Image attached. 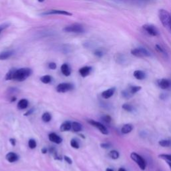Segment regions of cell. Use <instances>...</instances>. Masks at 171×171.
<instances>
[{"label": "cell", "instance_id": "6da1fadb", "mask_svg": "<svg viewBox=\"0 0 171 171\" xmlns=\"http://www.w3.org/2000/svg\"><path fill=\"white\" fill-rule=\"evenodd\" d=\"M32 70L28 68H23L20 69H16L13 75V79L19 82H22L26 80L28 77L31 76Z\"/></svg>", "mask_w": 171, "mask_h": 171}, {"label": "cell", "instance_id": "7a4b0ae2", "mask_svg": "<svg viewBox=\"0 0 171 171\" xmlns=\"http://www.w3.org/2000/svg\"><path fill=\"white\" fill-rule=\"evenodd\" d=\"M158 18L164 27H171V14L168 11L164 9H160L158 11Z\"/></svg>", "mask_w": 171, "mask_h": 171}, {"label": "cell", "instance_id": "3957f363", "mask_svg": "<svg viewBox=\"0 0 171 171\" xmlns=\"http://www.w3.org/2000/svg\"><path fill=\"white\" fill-rule=\"evenodd\" d=\"M130 158L134 161L136 163L138 164L140 168L144 170L146 169V167H147V163H146V160L142 157L141 156L137 154V153H132L131 154H130Z\"/></svg>", "mask_w": 171, "mask_h": 171}, {"label": "cell", "instance_id": "277c9868", "mask_svg": "<svg viewBox=\"0 0 171 171\" xmlns=\"http://www.w3.org/2000/svg\"><path fill=\"white\" fill-rule=\"evenodd\" d=\"M131 54L137 58H147L151 56L150 52L144 48H136L131 50Z\"/></svg>", "mask_w": 171, "mask_h": 171}, {"label": "cell", "instance_id": "5b68a950", "mask_svg": "<svg viewBox=\"0 0 171 171\" xmlns=\"http://www.w3.org/2000/svg\"><path fill=\"white\" fill-rule=\"evenodd\" d=\"M144 31L152 36H158L160 32L158 28L153 24H144L142 26Z\"/></svg>", "mask_w": 171, "mask_h": 171}, {"label": "cell", "instance_id": "8992f818", "mask_svg": "<svg viewBox=\"0 0 171 171\" xmlns=\"http://www.w3.org/2000/svg\"><path fill=\"white\" fill-rule=\"evenodd\" d=\"M64 31L66 32H73V33H82L84 29L81 25L78 23H74L72 25H70L66 27H65Z\"/></svg>", "mask_w": 171, "mask_h": 171}, {"label": "cell", "instance_id": "52a82bcc", "mask_svg": "<svg viewBox=\"0 0 171 171\" xmlns=\"http://www.w3.org/2000/svg\"><path fill=\"white\" fill-rule=\"evenodd\" d=\"M88 122L90 124L93 126L94 127L100 130V132H101L102 134H103L104 135L108 134V130L107 128L105 126L104 124H102V123H100L97 121H95V120H88Z\"/></svg>", "mask_w": 171, "mask_h": 171}, {"label": "cell", "instance_id": "ba28073f", "mask_svg": "<svg viewBox=\"0 0 171 171\" xmlns=\"http://www.w3.org/2000/svg\"><path fill=\"white\" fill-rule=\"evenodd\" d=\"M74 88V86L70 83H61L57 86L56 91L58 93H65Z\"/></svg>", "mask_w": 171, "mask_h": 171}, {"label": "cell", "instance_id": "9c48e42d", "mask_svg": "<svg viewBox=\"0 0 171 171\" xmlns=\"http://www.w3.org/2000/svg\"><path fill=\"white\" fill-rule=\"evenodd\" d=\"M157 85L160 88L163 90H167L171 87V81L168 79L162 78L158 80Z\"/></svg>", "mask_w": 171, "mask_h": 171}, {"label": "cell", "instance_id": "30bf717a", "mask_svg": "<svg viewBox=\"0 0 171 171\" xmlns=\"http://www.w3.org/2000/svg\"><path fill=\"white\" fill-rule=\"evenodd\" d=\"M48 138L50 141L54 142V143H56L57 144H61L62 142V138L60 137L59 135H58L57 134L54 133V132L50 133L48 135Z\"/></svg>", "mask_w": 171, "mask_h": 171}, {"label": "cell", "instance_id": "8fae6325", "mask_svg": "<svg viewBox=\"0 0 171 171\" xmlns=\"http://www.w3.org/2000/svg\"><path fill=\"white\" fill-rule=\"evenodd\" d=\"M51 14H58V15H64V16H72L71 13H69L66 11H64V10H49L47 12H45L44 15H51Z\"/></svg>", "mask_w": 171, "mask_h": 171}, {"label": "cell", "instance_id": "7c38bea8", "mask_svg": "<svg viewBox=\"0 0 171 171\" xmlns=\"http://www.w3.org/2000/svg\"><path fill=\"white\" fill-rule=\"evenodd\" d=\"M115 91H116V88L114 87L110 88L106 90H105V91H104L102 93L101 96H102V97L104 99H108L110 98H111L112 96L114 94Z\"/></svg>", "mask_w": 171, "mask_h": 171}, {"label": "cell", "instance_id": "4fadbf2b", "mask_svg": "<svg viewBox=\"0 0 171 171\" xmlns=\"http://www.w3.org/2000/svg\"><path fill=\"white\" fill-rule=\"evenodd\" d=\"M6 158L8 161L9 162V163H13L18 161V159H19L18 154H16L15 153H13V152H10V153H8L6 154Z\"/></svg>", "mask_w": 171, "mask_h": 171}, {"label": "cell", "instance_id": "5bb4252c", "mask_svg": "<svg viewBox=\"0 0 171 171\" xmlns=\"http://www.w3.org/2000/svg\"><path fill=\"white\" fill-rule=\"evenodd\" d=\"M92 71V68L90 66H84L82 67L80 69L79 72L80 74V75L83 77L85 78L88 76V75H90V72Z\"/></svg>", "mask_w": 171, "mask_h": 171}, {"label": "cell", "instance_id": "9a60e30c", "mask_svg": "<svg viewBox=\"0 0 171 171\" xmlns=\"http://www.w3.org/2000/svg\"><path fill=\"white\" fill-rule=\"evenodd\" d=\"M60 129L62 132L69 131V130L72 129V123L69 121L64 122L60 126Z\"/></svg>", "mask_w": 171, "mask_h": 171}, {"label": "cell", "instance_id": "2e32d148", "mask_svg": "<svg viewBox=\"0 0 171 171\" xmlns=\"http://www.w3.org/2000/svg\"><path fill=\"white\" fill-rule=\"evenodd\" d=\"M28 104H29V102H28V100H26V99H21L19 100V101L18 102V109L19 110H24V109H26L28 106Z\"/></svg>", "mask_w": 171, "mask_h": 171}, {"label": "cell", "instance_id": "e0dca14e", "mask_svg": "<svg viewBox=\"0 0 171 171\" xmlns=\"http://www.w3.org/2000/svg\"><path fill=\"white\" fill-rule=\"evenodd\" d=\"M133 130V127L131 124H126L121 128V132L124 134H127L132 132Z\"/></svg>", "mask_w": 171, "mask_h": 171}, {"label": "cell", "instance_id": "ac0fdd59", "mask_svg": "<svg viewBox=\"0 0 171 171\" xmlns=\"http://www.w3.org/2000/svg\"><path fill=\"white\" fill-rule=\"evenodd\" d=\"M133 75L136 79L139 80H144L146 78V74L144 72L142 71V70H136V71L134 72Z\"/></svg>", "mask_w": 171, "mask_h": 171}, {"label": "cell", "instance_id": "d6986e66", "mask_svg": "<svg viewBox=\"0 0 171 171\" xmlns=\"http://www.w3.org/2000/svg\"><path fill=\"white\" fill-rule=\"evenodd\" d=\"M13 54V52L12 50H8V51H4L0 53V60H6L11 57Z\"/></svg>", "mask_w": 171, "mask_h": 171}, {"label": "cell", "instance_id": "ffe728a7", "mask_svg": "<svg viewBox=\"0 0 171 171\" xmlns=\"http://www.w3.org/2000/svg\"><path fill=\"white\" fill-rule=\"evenodd\" d=\"M61 71L65 76H69L71 74V70L67 64H64L61 66Z\"/></svg>", "mask_w": 171, "mask_h": 171}, {"label": "cell", "instance_id": "44dd1931", "mask_svg": "<svg viewBox=\"0 0 171 171\" xmlns=\"http://www.w3.org/2000/svg\"><path fill=\"white\" fill-rule=\"evenodd\" d=\"M72 129L74 132H78L82 130V126L81 124L78 122H73L72 123Z\"/></svg>", "mask_w": 171, "mask_h": 171}, {"label": "cell", "instance_id": "7402d4cb", "mask_svg": "<svg viewBox=\"0 0 171 171\" xmlns=\"http://www.w3.org/2000/svg\"><path fill=\"white\" fill-rule=\"evenodd\" d=\"M141 87L140 86H130L128 90V92L130 93V94H132V96L136 94V93H137L138 91H140V90H141Z\"/></svg>", "mask_w": 171, "mask_h": 171}, {"label": "cell", "instance_id": "603a6c76", "mask_svg": "<svg viewBox=\"0 0 171 171\" xmlns=\"http://www.w3.org/2000/svg\"><path fill=\"white\" fill-rule=\"evenodd\" d=\"M40 81L44 84H49L52 81V77L49 75H45V76H43L40 78Z\"/></svg>", "mask_w": 171, "mask_h": 171}, {"label": "cell", "instance_id": "cb8c5ba5", "mask_svg": "<svg viewBox=\"0 0 171 171\" xmlns=\"http://www.w3.org/2000/svg\"><path fill=\"white\" fill-rule=\"evenodd\" d=\"M158 144L163 147H171V140H160Z\"/></svg>", "mask_w": 171, "mask_h": 171}, {"label": "cell", "instance_id": "d4e9b609", "mask_svg": "<svg viewBox=\"0 0 171 171\" xmlns=\"http://www.w3.org/2000/svg\"><path fill=\"white\" fill-rule=\"evenodd\" d=\"M42 119L44 122H49L52 120V115L49 112H45L42 114Z\"/></svg>", "mask_w": 171, "mask_h": 171}, {"label": "cell", "instance_id": "484cf974", "mask_svg": "<svg viewBox=\"0 0 171 171\" xmlns=\"http://www.w3.org/2000/svg\"><path fill=\"white\" fill-rule=\"evenodd\" d=\"M16 69L13 68L9 70V71L6 74V77H5V79L6 80H12L13 79V75H14V72Z\"/></svg>", "mask_w": 171, "mask_h": 171}, {"label": "cell", "instance_id": "4316f807", "mask_svg": "<svg viewBox=\"0 0 171 171\" xmlns=\"http://www.w3.org/2000/svg\"><path fill=\"white\" fill-rule=\"evenodd\" d=\"M109 157L111 158L112 159L117 160V159H118L119 158L120 154H119V153L117 151V150H111V151L109 153Z\"/></svg>", "mask_w": 171, "mask_h": 171}, {"label": "cell", "instance_id": "83f0119b", "mask_svg": "<svg viewBox=\"0 0 171 171\" xmlns=\"http://www.w3.org/2000/svg\"><path fill=\"white\" fill-rule=\"evenodd\" d=\"M70 145H71V147L75 149H78L80 148V144L78 143V142L77 141L76 139L73 138L71 140V141H70Z\"/></svg>", "mask_w": 171, "mask_h": 171}, {"label": "cell", "instance_id": "f1b7e54d", "mask_svg": "<svg viewBox=\"0 0 171 171\" xmlns=\"http://www.w3.org/2000/svg\"><path fill=\"white\" fill-rule=\"evenodd\" d=\"M28 146H29V148H31V149L36 148L37 147L36 141L34 139H32V138L30 139L28 141Z\"/></svg>", "mask_w": 171, "mask_h": 171}, {"label": "cell", "instance_id": "f546056e", "mask_svg": "<svg viewBox=\"0 0 171 171\" xmlns=\"http://www.w3.org/2000/svg\"><path fill=\"white\" fill-rule=\"evenodd\" d=\"M122 108L127 112H132L134 110V108L132 105L128 104H124L122 105Z\"/></svg>", "mask_w": 171, "mask_h": 171}, {"label": "cell", "instance_id": "4dcf8cb0", "mask_svg": "<svg viewBox=\"0 0 171 171\" xmlns=\"http://www.w3.org/2000/svg\"><path fill=\"white\" fill-rule=\"evenodd\" d=\"M160 158L164 159L165 160H167V161H169L171 162V154H160L159 156Z\"/></svg>", "mask_w": 171, "mask_h": 171}, {"label": "cell", "instance_id": "1f68e13d", "mask_svg": "<svg viewBox=\"0 0 171 171\" xmlns=\"http://www.w3.org/2000/svg\"><path fill=\"white\" fill-rule=\"evenodd\" d=\"M155 48H156V49H157L159 53L162 54H164V55H167V52H166L165 49L162 46H160V45H158V44L156 45Z\"/></svg>", "mask_w": 171, "mask_h": 171}, {"label": "cell", "instance_id": "d6a6232c", "mask_svg": "<svg viewBox=\"0 0 171 171\" xmlns=\"http://www.w3.org/2000/svg\"><path fill=\"white\" fill-rule=\"evenodd\" d=\"M122 95L124 98H127V99L131 98L132 96V95L130 94V93L128 92V90H123V91L122 92Z\"/></svg>", "mask_w": 171, "mask_h": 171}, {"label": "cell", "instance_id": "836d02e7", "mask_svg": "<svg viewBox=\"0 0 171 171\" xmlns=\"http://www.w3.org/2000/svg\"><path fill=\"white\" fill-rule=\"evenodd\" d=\"M102 120L106 123H110L112 121V118L109 115H104L102 117Z\"/></svg>", "mask_w": 171, "mask_h": 171}, {"label": "cell", "instance_id": "e575fe53", "mask_svg": "<svg viewBox=\"0 0 171 171\" xmlns=\"http://www.w3.org/2000/svg\"><path fill=\"white\" fill-rule=\"evenodd\" d=\"M48 67L49 69H51V70H56L57 68V66L54 62H51L48 64Z\"/></svg>", "mask_w": 171, "mask_h": 171}, {"label": "cell", "instance_id": "d590c367", "mask_svg": "<svg viewBox=\"0 0 171 171\" xmlns=\"http://www.w3.org/2000/svg\"><path fill=\"white\" fill-rule=\"evenodd\" d=\"M100 147H101V148H104V149H108L110 147V144L109 143H102L100 144Z\"/></svg>", "mask_w": 171, "mask_h": 171}, {"label": "cell", "instance_id": "8d00e7d4", "mask_svg": "<svg viewBox=\"0 0 171 171\" xmlns=\"http://www.w3.org/2000/svg\"><path fill=\"white\" fill-rule=\"evenodd\" d=\"M64 158L65 160V161H66L67 163H68L69 164H72V160L69 157H67V156H64Z\"/></svg>", "mask_w": 171, "mask_h": 171}, {"label": "cell", "instance_id": "74e56055", "mask_svg": "<svg viewBox=\"0 0 171 171\" xmlns=\"http://www.w3.org/2000/svg\"><path fill=\"white\" fill-rule=\"evenodd\" d=\"M94 54L98 57H102L103 56V53L102 51H100V50H97V51H96Z\"/></svg>", "mask_w": 171, "mask_h": 171}, {"label": "cell", "instance_id": "f35d334b", "mask_svg": "<svg viewBox=\"0 0 171 171\" xmlns=\"http://www.w3.org/2000/svg\"><path fill=\"white\" fill-rule=\"evenodd\" d=\"M9 142L11 143V144L13 146V147H15L16 144V140L15 138H10L9 139Z\"/></svg>", "mask_w": 171, "mask_h": 171}, {"label": "cell", "instance_id": "ab89813d", "mask_svg": "<svg viewBox=\"0 0 171 171\" xmlns=\"http://www.w3.org/2000/svg\"><path fill=\"white\" fill-rule=\"evenodd\" d=\"M34 108L28 110V111L26 113H25V114H24V116H26V117H27V116H29V115H30V114H32L33 113V112H34Z\"/></svg>", "mask_w": 171, "mask_h": 171}, {"label": "cell", "instance_id": "60d3db41", "mask_svg": "<svg viewBox=\"0 0 171 171\" xmlns=\"http://www.w3.org/2000/svg\"><path fill=\"white\" fill-rule=\"evenodd\" d=\"M42 154H46L48 153V149L46 147L43 148L42 149Z\"/></svg>", "mask_w": 171, "mask_h": 171}, {"label": "cell", "instance_id": "b9f144b4", "mask_svg": "<svg viewBox=\"0 0 171 171\" xmlns=\"http://www.w3.org/2000/svg\"><path fill=\"white\" fill-rule=\"evenodd\" d=\"M7 27H8L7 25H3V26H0V33H1V32L2 31V30H3V29H5V28H7Z\"/></svg>", "mask_w": 171, "mask_h": 171}, {"label": "cell", "instance_id": "7bdbcfd3", "mask_svg": "<svg viewBox=\"0 0 171 171\" xmlns=\"http://www.w3.org/2000/svg\"><path fill=\"white\" fill-rule=\"evenodd\" d=\"M16 100V97H13L12 98V100H11V102H15Z\"/></svg>", "mask_w": 171, "mask_h": 171}, {"label": "cell", "instance_id": "ee69618b", "mask_svg": "<svg viewBox=\"0 0 171 171\" xmlns=\"http://www.w3.org/2000/svg\"><path fill=\"white\" fill-rule=\"evenodd\" d=\"M118 171H127V170H126L124 168H120L119 169H118Z\"/></svg>", "mask_w": 171, "mask_h": 171}, {"label": "cell", "instance_id": "f6af8a7d", "mask_svg": "<svg viewBox=\"0 0 171 171\" xmlns=\"http://www.w3.org/2000/svg\"><path fill=\"white\" fill-rule=\"evenodd\" d=\"M106 171H114V170H112V168H106Z\"/></svg>", "mask_w": 171, "mask_h": 171}, {"label": "cell", "instance_id": "bcb514c9", "mask_svg": "<svg viewBox=\"0 0 171 171\" xmlns=\"http://www.w3.org/2000/svg\"><path fill=\"white\" fill-rule=\"evenodd\" d=\"M167 163H168V164L169 165V167H170V169H171V162L167 161Z\"/></svg>", "mask_w": 171, "mask_h": 171}, {"label": "cell", "instance_id": "7dc6e473", "mask_svg": "<svg viewBox=\"0 0 171 171\" xmlns=\"http://www.w3.org/2000/svg\"><path fill=\"white\" fill-rule=\"evenodd\" d=\"M38 1H39V2H43L44 1V0H38Z\"/></svg>", "mask_w": 171, "mask_h": 171}, {"label": "cell", "instance_id": "c3c4849f", "mask_svg": "<svg viewBox=\"0 0 171 171\" xmlns=\"http://www.w3.org/2000/svg\"><path fill=\"white\" fill-rule=\"evenodd\" d=\"M170 28H171V27H170Z\"/></svg>", "mask_w": 171, "mask_h": 171}]
</instances>
